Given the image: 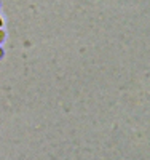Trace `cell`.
Segmentation results:
<instances>
[{
    "label": "cell",
    "mask_w": 150,
    "mask_h": 160,
    "mask_svg": "<svg viewBox=\"0 0 150 160\" xmlns=\"http://www.w3.org/2000/svg\"><path fill=\"white\" fill-rule=\"evenodd\" d=\"M3 42H5V31L0 29V45H2Z\"/></svg>",
    "instance_id": "cell-1"
},
{
    "label": "cell",
    "mask_w": 150,
    "mask_h": 160,
    "mask_svg": "<svg viewBox=\"0 0 150 160\" xmlns=\"http://www.w3.org/2000/svg\"><path fill=\"white\" fill-rule=\"evenodd\" d=\"M2 26H3V18L0 16V29H2Z\"/></svg>",
    "instance_id": "cell-2"
},
{
    "label": "cell",
    "mask_w": 150,
    "mask_h": 160,
    "mask_svg": "<svg viewBox=\"0 0 150 160\" xmlns=\"http://www.w3.org/2000/svg\"><path fill=\"white\" fill-rule=\"evenodd\" d=\"M2 56H3V50H2V48H0V58H2Z\"/></svg>",
    "instance_id": "cell-3"
}]
</instances>
